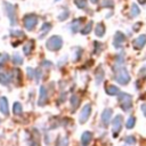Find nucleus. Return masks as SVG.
<instances>
[{
	"label": "nucleus",
	"instance_id": "nucleus-31",
	"mask_svg": "<svg viewBox=\"0 0 146 146\" xmlns=\"http://www.w3.org/2000/svg\"><path fill=\"white\" fill-rule=\"evenodd\" d=\"M67 16H68V11H64L62 15H59V19H60V21H64Z\"/></svg>",
	"mask_w": 146,
	"mask_h": 146
},
{
	"label": "nucleus",
	"instance_id": "nucleus-26",
	"mask_svg": "<svg viewBox=\"0 0 146 146\" xmlns=\"http://www.w3.org/2000/svg\"><path fill=\"white\" fill-rule=\"evenodd\" d=\"M75 5H76L79 8L83 9V8H86V6H87V0H76V1H75Z\"/></svg>",
	"mask_w": 146,
	"mask_h": 146
},
{
	"label": "nucleus",
	"instance_id": "nucleus-1",
	"mask_svg": "<svg viewBox=\"0 0 146 146\" xmlns=\"http://www.w3.org/2000/svg\"><path fill=\"white\" fill-rule=\"evenodd\" d=\"M62 44H63V40L58 35H52L51 38L48 39V41L46 43L47 48L49 50H51V51H56V50L60 49L62 48Z\"/></svg>",
	"mask_w": 146,
	"mask_h": 146
},
{
	"label": "nucleus",
	"instance_id": "nucleus-18",
	"mask_svg": "<svg viewBox=\"0 0 146 146\" xmlns=\"http://www.w3.org/2000/svg\"><path fill=\"white\" fill-rule=\"evenodd\" d=\"M13 112H14V114H16V115H19V114L23 112L22 105H21L18 102L14 103V105H13Z\"/></svg>",
	"mask_w": 146,
	"mask_h": 146
},
{
	"label": "nucleus",
	"instance_id": "nucleus-20",
	"mask_svg": "<svg viewBox=\"0 0 146 146\" xmlns=\"http://www.w3.org/2000/svg\"><path fill=\"white\" fill-rule=\"evenodd\" d=\"M70 103H71V105H72V107L73 108H75L78 105H79V98L75 96V95H72V97H71V99H70Z\"/></svg>",
	"mask_w": 146,
	"mask_h": 146
},
{
	"label": "nucleus",
	"instance_id": "nucleus-12",
	"mask_svg": "<svg viewBox=\"0 0 146 146\" xmlns=\"http://www.w3.org/2000/svg\"><path fill=\"white\" fill-rule=\"evenodd\" d=\"M91 139H92V133H91L90 131H86V132H83V133H82L81 143H82V145H83V146H87V145H89V144H90Z\"/></svg>",
	"mask_w": 146,
	"mask_h": 146
},
{
	"label": "nucleus",
	"instance_id": "nucleus-9",
	"mask_svg": "<svg viewBox=\"0 0 146 146\" xmlns=\"http://www.w3.org/2000/svg\"><path fill=\"white\" fill-rule=\"evenodd\" d=\"M124 40H125L124 34L121 33V32H116V33H115V36H114L113 44L115 46V48H121V46H122V43L124 42Z\"/></svg>",
	"mask_w": 146,
	"mask_h": 146
},
{
	"label": "nucleus",
	"instance_id": "nucleus-15",
	"mask_svg": "<svg viewBox=\"0 0 146 146\" xmlns=\"http://www.w3.org/2000/svg\"><path fill=\"white\" fill-rule=\"evenodd\" d=\"M9 82H10V75H8L5 72H0V83L9 84Z\"/></svg>",
	"mask_w": 146,
	"mask_h": 146
},
{
	"label": "nucleus",
	"instance_id": "nucleus-14",
	"mask_svg": "<svg viewBox=\"0 0 146 146\" xmlns=\"http://www.w3.org/2000/svg\"><path fill=\"white\" fill-rule=\"evenodd\" d=\"M95 33H96L97 36H103V35H104V33H105V27H104L103 23H98V24H96Z\"/></svg>",
	"mask_w": 146,
	"mask_h": 146
},
{
	"label": "nucleus",
	"instance_id": "nucleus-25",
	"mask_svg": "<svg viewBox=\"0 0 146 146\" xmlns=\"http://www.w3.org/2000/svg\"><path fill=\"white\" fill-rule=\"evenodd\" d=\"M32 42H29V43H26L24 47H23V51H24V54L25 55H29L30 54V50L32 49Z\"/></svg>",
	"mask_w": 146,
	"mask_h": 146
},
{
	"label": "nucleus",
	"instance_id": "nucleus-21",
	"mask_svg": "<svg viewBox=\"0 0 146 146\" xmlns=\"http://www.w3.org/2000/svg\"><path fill=\"white\" fill-rule=\"evenodd\" d=\"M13 63L16 64V65H19V64L23 63V58H22L18 54H15V55L13 56Z\"/></svg>",
	"mask_w": 146,
	"mask_h": 146
},
{
	"label": "nucleus",
	"instance_id": "nucleus-19",
	"mask_svg": "<svg viewBox=\"0 0 146 146\" xmlns=\"http://www.w3.org/2000/svg\"><path fill=\"white\" fill-rule=\"evenodd\" d=\"M80 24H81V19L74 21V22L72 23V25H71V30H72L73 32H76V31L80 29Z\"/></svg>",
	"mask_w": 146,
	"mask_h": 146
},
{
	"label": "nucleus",
	"instance_id": "nucleus-6",
	"mask_svg": "<svg viewBox=\"0 0 146 146\" xmlns=\"http://www.w3.org/2000/svg\"><path fill=\"white\" fill-rule=\"evenodd\" d=\"M121 128H122V116L116 115L113 120V136L114 137L119 135V132L121 131Z\"/></svg>",
	"mask_w": 146,
	"mask_h": 146
},
{
	"label": "nucleus",
	"instance_id": "nucleus-2",
	"mask_svg": "<svg viewBox=\"0 0 146 146\" xmlns=\"http://www.w3.org/2000/svg\"><path fill=\"white\" fill-rule=\"evenodd\" d=\"M120 104H121V107L122 110L124 111H130V108L132 107V96L129 95V94H121L120 96Z\"/></svg>",
	"mask_w": 146,
	"mask_h": 146
},
{
	"label": "nucleus",
	"instance_id": "nucleus-7",
	"mask_svg": "<svg viewBox=\"0 0 146 146\" xmlns=\"http://www.w3.org/2000/svg\"><path fill=\"white\" fill-rule=\"evenodd\" d=\"M90 113H91V105L90 104H87L84 107H83V110L81 111V113H80V123H84L88 119H89V116H90Z\"/></svg>",
	"mask_w": 146,
	"mask_h": 146
},
{
	"label": "nucleus",
	"instance_id": "nucleus-4",
	"mask_svg": "<svg viewBox=\"0 0 146 146\" xmlns=\"http://www.w3.org/2000/svg\"><path fill=\"white\" fill-rule=\"evenodd\" d=\"M114 79H115V81L119 82L120 84H127V83L130 81V75H129V73L127 72L125 68H122L119 73L115 74Z\"/></svg>",
	"mask_w": 146,
	"mask_h": 146
},
{
	"label": "nucleus",
	"instance_id": "nucleus-34",
	"mask_svg": "<svg viewBox=\"0 0 146 146\" xmlns=\"http://www.w3.org/2000/svg\"><path fill=\"white\" fill-rule=\"evenodd\" d=\"M140 75H143V76H146V65H145L143 68H140Z\"/></svg>",
	"mask_w": 146,
	"mask_h": 146
},
{
	"label": "nucleus",
	"instance_id": "nucleus-11",
	"mask_svg": "<svg viewBox=\"0 0 146 146\" xmlns=\"http://www.w3.org/2000/svg\"><path fill=\"white\" fill-rule=\"evenodd\" d=\"M145 43H146V35H140L132 41V44L136 49H141L145 46Z\"/></svg>",
	"mask_w": 146,
	"mask_h": 146
},
{
	"label": "nucleus",
	"instance_id": "nucleus-36",
	"mask_svg": "<svg viewBox=\"0 0 146 146\" xmlns=\"http://www.w3.org/2000/svg\"><path fill=\"white\" fill-rule=\"evenodd\" d=\"M90 1H91L92 3H97V2H98V0H90Z\"/></svg>",
	"mask_w": 146,
	"mask_h": 146
},
{
	"label": "nucleus",
	"instance_id": "nucleus-22",
	"mask_svg": "<svg viewBox=\"0 0 146 146\" xmlns=\"http://www.w3.org/2000/svg\"><path fill=\"white\" fill-rule=\"evenodd\" d=\"M67 144H68V139L62 137V138H58L56 146H67Z\"/></svg>",
	"mask_w": 146,
	"mask_h": 146
},
{
	"label": "nucleus",
	"instance_id": "nucleus-27",
	"mask_svg": "<svg viewBox=\"0 0 146 146\" xmlns=\"http://www.w3.org/2000/svg\"><path fill=\"white\" fill-rule=\"evenodd\" d=\"M91 26H92V22H89V23H88V25H86V26H84V29L81 31V32H82V34H88V33L90 32V30H91Z\"/></svg>",
	"mask_w": 146,
	"mask_h": 146
},
{
	"label": "nucleus",
	"instance_id": "nucleus-33",
	"mask_svg": "<svg viewBox=\"0 0 146 146\" xmlns=\"http://www.w3.org/2000/svg\"><path fill=\"white\" fill-rule=\"evenodd\" d=\"M140 110H141V112L144 113V115L146 116V103L141 104V106H140Z\"/></svg>",
	"mask_w": 146,
	"mask_h": 146
},
{
	"label": "nucleus",
	"instance_id": "nucleus-29",
	"mask_svg": "<svg viewBox=\"0 0 146 146\" xmlns=\"http://www.w3.org/2000/svg\"><path fill=\"white\" fill-rule=\"evenodd\" d=\"M125 143H128V144H135L136 143V138L133 136H129V137L125 138Z\"/></svg>",
	"mask_w": 146,
	"mask_h": 146
},
{
	"label": "nucleus",
	"instance_id": "nucleus-32",
	"mask_svg": "<svg viewBox=\"0 0 146 146\" xmlns=\"http://www.w3.org/2000/svg\"><path fill=\"white\" fill-rule=\"evenodd\" d=\"M27 72H29V78H33L34 76V70H32L31 67H27Z\"/></svg>",
	"mask_w": 146,
	"mask_h": 146
},
{
	"label": "nucleus",
	"instance_id": "nucleus-5",
	"mask_svg": "<svg viewBox=\"0 0 146 146\" xmlns=\"http://www.w3.org/2000/svg\"><path fill=\"white\" fill-rule=\"evenodd\" d=\"M3 7L6 9V14L8 15L9 19H10V24L11 25H15L16 24V16H15V9H14V6L8 3V2H3Z\"/></svg>",
	"mask_w": 146,
	"mask_h": 146
},
{
	"label": "nucleus",
	"instance_id": "nucleus-37",
	"mask_svg": "<svg viewBox=\"0 0 146 146\" xmlns=\"http://www.w3.org/2000/svg\"><path fill=\"white\" fill-rule=\"evenodd\" d=\"M139 2H141V3H145V2H146V0H139Z\"/></svg>",
	"mask_w": 146,
	"mask_h": 146
},
{
	"label": "nucleus",
	"instance_id": "nucleus-23",
	"mask_svg": "<svg viewBox=\"0 0 146 146\" xmlns=\"http://www.w3.org/2000/svg\"><path fill=\"white\" fill-rule=\"evenodd\" d=\"M135 122H136V119L133 117V116H130L129 119H128V121H127V128L128 129H131L133 125H135Z\"/></svg>",
	"mask_w": 146,
	"mask_h": 146
},
{
	"label": "nucleus",
	"instance_id": "nucleus-13",
	"mask_svg": "<svg viewBox=\"0 0 146 146\" xmlns=\"http://www.w3.org/2000/svg\"><path fill=\"white\" fill-rule=\"evenodd\" d=\"M0 110H1V113L5 114V115H8V102H7V98L2 97L0 99Z\"/></svg>",
	"mask_w": 146,
	"mask_h": 146
},
{
	"label": "nucleus",
	"instance_id": "nucleus-3",
	"mask_svg": "<svg viewBox=\"0 0 146 146\" xmlns=\"http://www.w3.org/2000/svg\"><path fill=\"white\" fill-rule=\"evenodd\" d=\"M36 23H38V18H36L35 15L29 14V15H26V16L24 17V26H25V29L29 30V31L33 30V29L35 27Z\"/></svg>",
	"mask_w": 146,
	"mask_h": 146
},
{
	"label": "nucleus",
	"instance_id": "nucleus-16",
	"mask_svg": "<svg viewBox=\"0 0 146 146\" xmlns=\"http://www.w3.org/2000/svg\"><path fill=\"white\" fill-rule=\"evenodd\" d=\"M106 92H107L108 95H111V96H114V95H119V94H120V90H119V88L115 87V86H108V87L106 88Z\"/></svg>",
	"mask_w": 146,
	"mask_h": 146
},
{
	"label": "nucleus",
	"instance_id": "nucleus-35",
	"mask_svg": "<svg viewBox=\"0 0 146 146\" xmlns=\"http://www.w3.org/2000/svg\"><path fill=\"white\" fill-rule=\"evenodd\" d=\"M105 7L106 6H113V3H112V1H110V0H106V1H104V3H103Z\"/></svg>",
	"mask_w": 146,
	"mask_h": 146
},
{
	"label": "nucleus",
	"instance_id": "nucleus-8",
	"mask_svg": "<svg viewBox=\"0 0 146 146\" xmlns=\"http://www.w3.org/2000/svg\"><path fill=\"white\" fill-rule=\"evenodd\" d=\"M47 99H48V91H47V89H46L44 86H41V88H40V96H39V102H38V104H39L40 106H43V105L47 103Z\"/></svg>",
	"mask_w": 146,
	"mask_h": 146
},
{
	"label": "nucleus",
	"instance_id": "nucleus-24",
	"mask_svg": "<svg viewBox=\"0 0 146 146\" xmlns=\"http://www.w3.org/2000/svg\"><path fill=\"white\" fill-rule=\"evenodd\" d=\"M50 27H51V25H50L49 23H44V24L42 25V27H41V29H42V33L40 34V36L42 38V35H43L44 33H47V32L50 30Z\"/></svg>",
	"mask_w": 146,
	"mask_h": 146
},
{
	"label": "nucleus",
	"instance_id": "nucleus-10",
	"mask_svg": "<svg viewBox=\"0 0 146 146\" xmlns=\"http://www.w3.org/2000/svg\"><path fill=\"white\" fill-rule=\"evenodd\" d=\"M112 110H110V108H106L103 113H102V123L106 127V125H108V123H110V121H111V117H112Z\"/></svg>",
	"mask_w": 146,
	"mask_h": 146
},
{
	"label": "nucleus",
	"instance_id": "nucleus-30",
	"mask_svg": "<svg viewBox=\"0 0 146 146\" xmlns=\"http://www.w3.org/2000/svg\"><path fill=\"white\" fill-rule=\"evenodd\" d=\"M8 59V56L5 54V55H2V56H0V65H2V64H5V62Z\"/></svg>",
	"mask_w": 146,
	"mask_h": 146
},
{
	"label": "nucleus",
	"instance_id": "nucleus-28",
	"mask_svg": "<svg viewBox=\"0 0 146 146\" xmlns=\"http://www.w3.org/2000/svg\"><path fill=\"white\" fill-rule=\"evenodd\" d=\"M139 14V9H138V7H137V5H132V7H131V15L132 16H137Z\"/></svg>",
	"mask_w": 146,
	"mask_h": 146
},
{
	"label": "nucleus",
	"instance_id": "nucleus-17",
	"mask_svg": "<svg viewBox=\"0 0 146 146\" xmlns=\"http://www.w3.org/2000/svg\"><path fill=\"white\" fill-rule=\"evenodd\" d=\"M103 78H104V72H103V68L99 66L96 71V81H97V84H99L102 81H103Z\"/></svg>",
	"mask_w": 146,
	"mask_h": 146
}]
</instances>
